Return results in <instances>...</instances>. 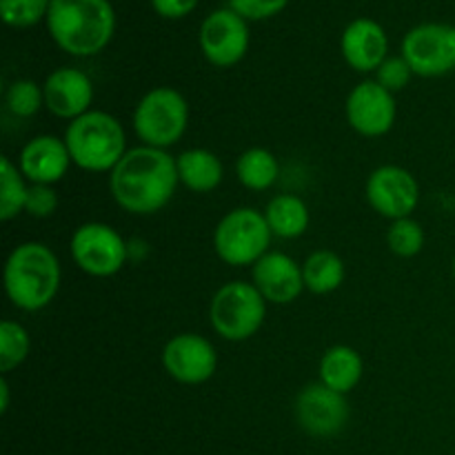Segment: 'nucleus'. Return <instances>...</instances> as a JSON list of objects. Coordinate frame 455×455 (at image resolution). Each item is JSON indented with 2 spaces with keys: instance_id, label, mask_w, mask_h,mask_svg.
Here are the masks:
<instances>
[{
  "instance_id": "33",
  "label": "nucleus",
  "mask_w": 455,
  "mask_h": 455,
  "mask_svg": "<svg viewBox=\"0 0 455 455\" xmlns=\"http://www.w3.org/2000/svg\"><path fill=\"white\" fill-rule=\"evenodd\" d=\"M9 409V382H7V376L0 378V411L7 413Z\"/></svg>"
},
{
  "instance_id": "17",
  "label": "nucleus",
  "mask_w": 455,
  "mask_h": 455,
  "mask_svg": "<svg viewBox=\"0 0 455 455\" xmlns=\"http://www.w3.org/2000/svg\"><path fill=\"white\" fill-rule=\"evenodd\" d=\"M22 176L29 180V185H49L53 187L67 176L71 167V156L65 145V138L36 136L22 147L20 158H18Z\"/></svg>"
},
{
  "instance_id": "5",
  "label": "nucleus",
  "mask_w": 455,
  "mask_h": 455,
  "mask_svg": "<svg viewBox=\"0 0 455 455\" xmlns=\"http://www.w3.org/2000/svg\"><path fill=\"white\" fill-rule=\"evenodd\" d=\"M267 318V300L251 283L234 280L213 293L209 323L213 331L229 342H244L256 336Z\"/></svg>"
},
{
  "instance_id": "9",
  "label": "nucleus",
  "mask_w": 455,
  "mask_h": 455,
  "mask_svg": "<svg viewBox=\"0 0 455 455\" xmlns=\"http://www.w3.org/2000/svg\"><path fill=\"white\" fill-rule=\"evenodd\" d=\"M413 76L438 78L455 69V27L444 22H425L413 27L403 38V53Z\"/></svg>"
},
{
  "instance_id": "4",
  "label": "nucleus",
  "mask_w": 455,
  "mask_h": 455,
  "mask_svg": "<svg viewBox=\"0 0 455 455\" xmlns=\"http://www.w3.org/2000/svg\"><path fill=\"white\" fill-rule=\"evenodd\" d=\"M65 145L71 163L92 173H111L129 151L123 123L98 109L87 111L67 124Z\"/></svg>"
},
{
  "instance_id": "32",
  "label": "nucleus",
  "mask_w": 455,
  "mask_h": 455,
  "mask_svg": "<svg viewBox=\"0 0 455 455\" xmlns=\"http://www.w3.org/2000/svg\"><path fill=\"white\" fill-rule=\"evenodd\" d=\"M200 0H151V7L158 16L169 18V20H178L185 18L198 7Z\"/></svg>"
},
{
  "instance_id": "18",
  "label": "nucleus",
  "mask_w": 455,
  "mask_h": 455,
  "mask_svg": "<svg viewBox=\"0 0 455 455\" xmlns=\"http://www.w3.org/2000/svg\"><path fill=\"white\" fill-rule=\"evenodd\" d=\"M340 49L351 69L369 74V71H378V67L389 58L387 56L389 38L380 22L371 18H355L342 31Z\"/></svg>"
},
{
  "instance_id": "1",
  "label": "nucleus",
  "mask_w": 455,
  "mask_h": 455,
  "mask_svg": "<svg viewBox=\"0 0 455 455\" xmlns=\"http://www.w3.org/2000/svg\"><path fill=\"white\" fill-rule=\"evenodd\" d=\"M178 164L167 149L133 147L109 173L116 204L133 216H151L172 203L178 189Z\"/></svg>"
},
{
  "instance_id": "24",
  "label": "nucleus",
  "mask_w": 455,
  "mask_h": 455,
  "mask_svg": "<svg viewBox=\"0 0 455 455\" xmlns=\"http://www.w3.org/2000/svg\"><path fill=\"white\" fill-rule=\"evenodd\" d=\"M27 194H29V185L20 167L3 156L0 158V220L9 222L20 216L25 212Z\"/></svg>"
},
{
  "instance_id": "20",
  "label": "nucleus",
  "mask_w": 455,
  "mask_h": 455,
  "mask_svg": "<svg viewBox=\"0 0 455 455\" xmlns=\"http://www.w3.org/2000/svg\"><path fill=\"white\" fill-rule=\"evenodd\" d=\"M176 164L180 185H185L194 194H209V191L218 189L225 178L222 160L213 151L203 149V147L182 151L176 158Z\"/></svg>"
},
{
  "instance_id": "27",
  "label": "nucleus",
  "mask_w": 455,
  "mask_h": 455,
  "mask_svg": "<svg viewBox=\"0 0 455 455\" xmlns=\"http://www.w3.org/2000/svg\"><path fill=\"white\" fill-rule=\"evenodd\" d=\"M4 105L18 118H31L44 107V92L34 80H16L4 93Z\"/></svg>"
},
{
  "instance_id": "12",
  "label": "nucleus",
  "mask_w": 455,
  "mask_h": 455,
  "mask_svg": "<svg viewBox=\"0 0 455 455\" xmlns=\"http://www.w3.org/2000/svg\"><path fill=\"white\" fill-rule=\"evenodd\" d=\"M293 413L302 431L314 438H331L347 427L349 404H347V395L329 389L318 380L314 385H307L296 395Z\"/></svg>"
},
{
  "instance_id": "2",
  "label": "nucleus",
  "mask_w": 455,
  "mask_h": 455,
  "mask_svg": "<svg viewBox=\"0 0 455 455\" xmlns=\"http://www.w3.org/2000/svg\"><path fill=\"white\" fill-rule=\"evenodd\" d=\"M44 22L53 43L78 58L100 53L116 31V13L109 0H52Z\"/></svg>"
},
{
  "instance_id": "25",
  "label": "nucleus",
  "mask_w": 455,
  "mask_h": 455,
  "mask_svg": "<svg viewBox=\"0 0 455 455\" xmlns=\"http://www.w3.org/2000/svg\"><path fill=\"white\" fill-rule=\"evenodd\" d=\"M31 351L29 331L20 323L3 320L0 323V373L7 376L9 371L20 367Z\"/></svg>"
},
{
  "instance_id": "11",
  "label": "nucleus",
  "mask_w": 455,
  "mask_h": 455,
  "mask_svg": "<svg viewBox=\"0 0 455 455\" xmlns=\"http://www.w3.org/2000/svg\"><path fill=\"white\" fill-rule=\"evenodd\" d=\"M200 49L213 67H234L249 52V27L234 9H216L200 25Z\"/></svg>"
},
{
  "instance_id": "8",
  "label": "nucleus",
  "mask_w": 455,
  "mask_h": 455,
  "mask_svg": "<svg viewBox=\"0 0 455 455\" xmlns=\"http://www.w3.org/2000/svg\"><path fill=\"white\" fill-rule=\"evenodd\" d=\"M71 258L80 271L93 278H111L129 258V244L105 222H84L71 235Z\"/></svg>"
},
{
  "instance_id": "28",
  "label": "nucleus",
  "mask_w": 455,
  "mask_h": 455,
  "mask_svg": "<svg viewBox=\"0 0 455 455\" xmlns=\"http://www.w3.org/2000/svg\"><path fill=\"white\" fill-rule=\"evenodd\" d=\"M52 0H0V16L13 29H29L47 20Z\"/></svg>"
},
{
  "instance_id": "23",
  "label": "nucleus",
  "mask_w": 455,
  "mask_h": 455,
  "mask_svg": "<svg viewBox=\"0 0 455 455\" xmlns=\"http://www.w3.org/2000/svg\"><path fill=\"white\" fill-rule=\"evenodd\" d=\"M302 275H305V287L315 296H327L340 289L345 283V262L336 251L320 249L314 251L302 262Z\"/></svg>"
},
{
  "instance_id": "34",
  "label": "nucleus",
  "mask_w": 455,
  "mask_h": 455,
  "mask_svg": "<svg viewBox=\"0 0 455 455\" xmlns=\"http://www.w3.org/2000/svg\"><path fill=\"white\" fill-rule=\"evenodd\" d=\"M451 271H453V278H455V258H453V262H451Z\"/></svg>"
},
{
  "instance_id": "26",
  "label": "nucleus",
  "mask_w": 455,
  "mask_h": 455,
  "mask_svg": "<svg viewBox=\"0 0 455 455\" xmlns=\"http://www.w3.org/2000/svg\"><path fill=\"white\" fill-rule=\"evenodd\" d=\"M425 229L413 218H400V220L391 222L389 231H387V244H389L391 253L398 258H413L425 249Z\"/></svg>"
},
{
  "instance_id": "19",
  "label": "nucleus",
  "mask_w": 455,
  "mask_h": 455,
  "mask_svg": "<svg viewBox=\"0 0 455 455\" xmlns=\"http://www.w3.org/2000/svg\"><path fill=\"white\" fill-rule=\"evenodd\" d=\"M364 363L358 351L349 345H336L327 349L320 358V382L338 394L347 395L363 380Z\"/></svg>"
},
{
  "instance_id": "16",
  "label": "nucleus",
  "mask_w": 455,
  "mask_h": 455,
  "mask_svg": "<svg viewBox=\"0 0 455 455\" xmlns=\"http://www.w3.org/2000/svg\"><path fill=\"white\" fill-rule=\"evenodd\" d=\"M44 107L49 114L62 120H76L92 111L93 83L84 71L60 67L52 71L43 84Z\"/></svg>"
},
{
  "instance_id": "15",
  "label": "nucleus",
  "mask_w": 455,
  "mask_h": 455,
  "mask_svg": "<svg viewBox=\"0 0 455 455\" xmlns=\"http://www.w3.org/2000/svg\"><path fill=\"white\" fill-rule=\"evenodd\" d=\"M251 284L267 305H291L305 291L302 265L283 251H269L253 265Z\"/></svg>"
},
{
  "instance_id": "13",
  "label": "nucleus",
  "mask_w": 455,
  "mask_h": 455,
  "mask_svg": "<svg viewBox=\"0 0 455 455\" xmlns=\"http://www.w3.org/2000/svg\"><path fill=\"white\" fill-rule=\"evenodd\" d=\"M345 114L355 133L364 138H380L394 129L398 107L394 93L387 92L380 83L364 80L347 96Z\"/></svg>"
},
{
  "instance_id": "31",
  "label": "nucleus",
  "mask_w": 455,
  "mask_h": 455,
  "mask_svg": "<svg viewBox=\"0 0 455 455\" xmlns=\"http://www.w3.org/2000/svg\"><path fill=\"white\" fill-rule=\"evenodd\" d=\"M56 209H58V194L53 187L29 185L25 213H29L31 218H49L56 213Z\"/></svg>"
},
{
  "instance_id": "14",
  "label": "nucleus",
  "mask_w": 455,
  "mask_h": 455,
  "mask_svg": "<svg viewBox=\"0 0 455 455\" xmlns=\"http://www.w3.org/2000/svg\"><path fill=\"white\" fill-rule=\"evenodd\" d=\"M163 367L180 385H204L218 369V354L207 338L178 333L164 345Z\"/></svg>"
},
{
  "instance_id": "29",
  "label": "nucleus",
  "mask_w": 455,
  "mask_h": 455,
  "mask_svg": "<svg viewBox=\"0 0 455 455\" xmlns=\"http://www.w3.org/2000/svg\"><path fill=\"white\" fill-rule=\"evenodd\" d=\"M413 71L403 56H389L376 71V83H380L387 92H403L411 80Z\"/></svg>"
},
{
  "instance_id": "3",
  "label": "nucleus",
  "mask_w": 455,
  "mask_h": 455,
  "mask_svg": "<svg viewBox=\"0 0 455 455\" xmlns=\"http://www.w3.org/2000/svg\"><path fill=\"white\" fill-rule=\"evenodd\" d=\"M62 269L58 256L43 243L13 247L4 262V291L20 311H40L52 305L60 289Z\"/></svg>"
},
{
  "instance_id": "21",
  "label": "nucleus",
  "mask_w": 455,
  "mask_h": 455,
  "mask_svg": "<svg viewBox=\"0 0 455 455\" xmlns=\"http://www.w3.org/2000/svg\"><path fill=\"white\" fill-rule=\"evenodd\" d=\"M265 218L271 234L283 240L300 238L311 220L307 203L293 194H280L271 198L265 209Z\"/></svg>"
},
{
  "instance_id": "7",
  "label": "nucleus",
  "mask_w": 455,
  "mask_h": 455,
  "mask_svg": "<svg viewBox=\"0 0 455 455\" xmlns=\"http://www.w3.org/2000/svg\"><path fill=\"white\" fill-rule=\"evenodd\" d=\"M189 124L187 98L173 87H156L138 100L133 109V132L142 145L169 149L176 145Z\"/></svg>"
},
{
  "instance_id": "30",
  "label": "nucleus",
  "mask_w": 455,
  "mask_h": 455,
  "mask_svg": "<svg viewBox=\"0 0 455 455\" xmlns=\"http://www.w3.org/2000/svg\"><path fill=\"white\" fill-rule=\"evenodd\" d=\"M289 4V0H229V9H234L244 20H265L274 18Z\"/></svg>"
},
{
  "instance_id": "6",
  "label": "nucleus",
  "mask_w": 455,
  "mask_h": 455,
  "mask_svg": "<svg viewBox=\"0 0 455 455\" xmlns=\"http://www.w3.org/2000/svg\"><path fill=\"white\" fill-rule=\"evenodd\" d=\"M271 238L274 234L267 225L265 212L238 207L225 213L213 229V249L225 265L253 267L269 253Z\"/></svg>"
},
{
  "instance_id": "10",
  "label": "nucleus",
  "mask_w": 455,
  "mask_h": 455,
  "mask_svg": "<svg viewBox=\"0 0 455 455\" xmlns=\"http://www.w3.org/2000/svg\"><path fill=\"white\" fill-rule=\"evenodd\" d=\"M364 196L373 212L394 222L400 218H411L420 203V185L409 169L382 164L369 173Z\"/></svg>"
},
{
  "instance_id": "22",
  "label": "nucleus",
  "mask_w": 455,
  "mask_h": 455,
  "mask_svg": "<svg viewBox=\"0 0 455 455\" xmlns=\"http://www.w3.org/2000/svg\"><path fill=\"white\" fill-rule=\"evenodd\" d=\"M235 176L244 189L267 191L280 176V163L265 147H251L235 160Z\"/></svg>"
}]
</instances>
